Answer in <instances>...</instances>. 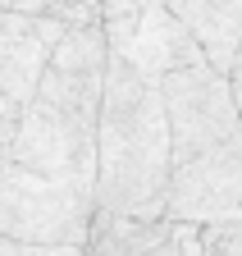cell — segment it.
Here are the masks:
<instances>
[{"label": "cell", "instance_id": "1", "mask_svg": "<svg viewBox=\"0 0 242 256\" xmlns=\"http://www.w3.org/2000/svg\"><path fill=\"white\" fill-rule=\"evenodd\" d=\"M105 32L101 23L64 28L55 42L37 92L14 119L9 156L46 178L78 188L96 183V114L105 82Z\"/></svg>", "mask_w": 242, "mask_h": 256}, {"label": "cell", "instance_id": "2", "mask_svg": "<svg viewBox=\"0 0 242 256\" xmlns=\"http://www.w3.org/2000/svg\"><path fill=\"white\" fill-rule=\"evenodd\" d=\"M169 124L160 106V87L128 69L119 55H105L101 114H96V210L165 220L169 188Z\"/></svg>", "mask_w": 242, "mask_h": 256}, {"label": "cell", "instance_id": "3", "mask_svg": "<svg viewBox=\"0 0 242 256\" xmlns=\"http://www.w3.org/2000/svg\"><path fill=\"white\" fill-rule=\"evenodd\" d=\"M9 138H14V119H0V238L78 247L87 234V220L96 210L92 188L46 178L18 165L9 156Z\"/></svg>", "mask_w": 242, "mask_h": 256}, {"label": "cell", "instance_id": "4", "mask_svg": "<svg viewBox=\"0 0 242 256\" xmlns=\"http://www.w3.org/2000/svg\"><path fill=\"white\" fill-rule=\"evenodd\" d=\"M105 50L137 69L146 82H160L174 69L206 64L192 32L169 14L165 0H101Z\"/></svg>", "mask_w": 242, "mask_h": 256}, {"label": "cell", "instance_id": "5", "mask_svg": "<svg viewBox=\"0 0 242 256\" xmlns=\"http://www.w3.org/2000/svg\"><path fill=\"white\" fill-rule=\"evenodd\" d=\"M169 224H238L242 220V128L169 170L165 188Z\"/></svg>", "mask_w": 242, "mask_h": 256}, {"label": "cell", "instance_id": "6", "mask_svg": "<svg viewBox=\"0 0 242 256\" xmlns=\"http://www.w3.org/2000/svg\"><path fill=\"white\" fill-rule=\"evenodd\" d=\"M156 87H160V106H165V124H169L174 165L197 156V151H206V146H215V142H224L233 128H242L238 106H233V87L210 64L174 69Z\"/></svg>", "mask_w": 242, "mask_h": 256}, {"label": "cell", "instance_id": "7", "mask_svg": "<svg viewBox=\"0 0 242 256\" xmlns=\"http://www.w3.org/2000/svg\"><path fill=\"white\" fill-rule=\"evenodd\" d=\"M59 37H64V23L50 10L46 14L5 10L0 18V119H18V110L32 101L37 78Z\"/></svg>", "mask_w": 242, "mask_h": 256}, {"label": "cell", "instance_id": "8", "mask_svg": "<svg viewBox=\"0 0 242 256\" xmlns=\"http://www.w3.org/2000/svg\"><path fill=\"white\" fill-rule=\"evenodd\" d=\"M169 14L192 32L206 64L229 78V64L242 42V0H165Z\"/></svg>", "mask_w": 242, "mask_h": 256}, {"label": "cell", "instance_id": "9", "mask_svg": "<svg viewBox=\"0 0 242 256\" xmlns=\"http://www.w3.org/2000/svg\"><path fill=\"white\" fill-rule=\"evenodd\" d=\"M169 234H174L169 220H137V215L92 210L78 252L82 256H146V252H156Z\"/></svg>", "mask_w": 242, "mask_h": 256}, {"label": "cell", "instance_id": "10", "mask_svg": "<svg viewBox=\"0 0 242 256\" xmlns=\"http://www.w3.org/2000/svg\"><path fill=\"white\" fill-rule=\"evenodd\" d=\"M201 234H206V238H215L229 256H242V220H238V224H206Z\"/></svg>", "mask_w": 242, "mask_h": 256}, {"label": "cell", "instance_id": "11", "mask_svg": "<svg viewBox=\"0 0 242 256\" xmlns=\"http://www.w3.org/2000/svg\"><path fill=\"white\" fill-rule=\"evenodd\" d=\"M55 0H0V10H18V14H46Z\"/></svg>", "mask_w": 242, "mask_h": 256}, {"label": "cell", "instance_id": "12", "mask_svg": "<svg viewBox=\"0 0 242 256\" xmlns=\"http://www.w3.org/2000/svg\"><path fill=\"white\" fill-rule=\"evenodd\" d=\"M201 256H229V252H224L215 238H206V234H201Z\"/></svg>", "mask_w": 242, "mask_h": 256}, {"label": "cell", "instance_id": "13", "mask_svg": "<svg viewBox=\"0 0 242 256\" xmlns=\"http://www.w3.org/2000/svg\"><path fill=\"white\" fill-rule=\"evenodd\" d=\"M146 256H178V242H174V234H169V238H165L156 252H146Z\"/></svg>", "mask_w": 242, "mask_h": 256}, {"label": "cell", "instance_id": "14", "mask_svg": "<svg viewBox=\"0 0 242 256\" xmlns=\"http://www.w3.org/2000/svg\"><path fill=\"white\" fill-rule=\"evenodd\" d=\"M229 78L242 82V42H238V55H233V64H229Z\"/></svg>", "mask_w": 242, "mask_h": 256}, {"label": "cell", "instance_id": "15", "mask_svg": "<svg viewBox=\"0 0 242 256\" xmlns=\"http://www.w3.org/2000/svg\"><path fill=\"white\" fill-rule=\"evenodd\" d=\"M229 87H233V106H238V119H242V82H233V78H229Z\"/></svg>", "mask_w": 242, "mask_h": 256}, {"label": "cell", "instance_id": "16", "mask_svg": "<svg viewBox=\"0 0 242 256\" xmlns=\"http://www.w3.org/2000/svg\"><path fill=\"white\" fill-rule=\"evenodd\" d=\"M55 256H82L78 247H55Z\"/></svg>", "mask_w": 242, "mask_h": 256}, {"label": "cell", "instance_id": "17", "mask_svg": "<svg viewBox=\"0 0 242 256\" xmlns=\"http://www.w3.org/2000/svg\"><path fill=\"white\" fill-rule=\"evenodd\" d=\"M0 18H5V10H0Z\"/></svg>", "mask_w": 242, "mask_h": 256}]
</instances>
